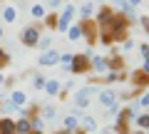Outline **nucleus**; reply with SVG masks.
Instances as JSON below:
<instances>
[{
  "instance_id": "nucleus-27",
  "label": "nucleus",
  "mask_w": 149,
  "mask_h": 134,
  "mask_svg": "<svg viewBox=\"0 0 149 134\" xmlns=\"http://www.w3.org/2000/svg\"><path fill=\"white\" fill-rule=\"evenodd\" d=\"M102 80H104V85H114V82L124 80V72H107V75H102Z\"/></svg>"
},
{
  "instance_id": "nucleus-2",
  "label": "nucleus",
  "mask_w": 149,
  "mask_h": 134,
  "mask_svg": "<svg viewBox=\"0 0 149 134\" xmlns=\"http://www.w3.org/2000/svg\"><path fill=\"white\" fill-rule=\"evenodd\" d=\"M92 55H95V52H92V47L85 50V52H80V55H74L70 72H72V75H87V72H90V60H92Z\"/></svg>"
},
{
  "instance_id": "nucleus-18",
  "label": "nucleus",
  "mask_w": 149,
  "mask_h": 134,
  "mask_svg": "<svg viewBox=\"0 0 149 134\" xmlns=\"http://www.w3.org/2000/svg\"><path fill=\"white\" fill-rule=\"evenodd\" d=\"M95 10H97V5H95V3H82V5L77 8V15H80V20H90Z\"/></svg>"
},
{
  "instance_id": "nucleus-47",
  "label": "nucleus",
  "mask_w": 149,
  "mask_h": 134,
  "mask_svg": "<svg viewBox=\"0 0 149 134\" xmlns=\"http://www.w3.org/2000/svg\"><path fill=\"white\" fill-rule=\"evenodd\" d=\"M147 134H149V129H147Z\"/></svg>"
},
{
  "instance_id": "nucleus-3",
  "label": "nucleus",
  "mask_w": 149,
  "mask_h": 134,
  "mask_svg": "<svg viewBox=\"0 0 149 134\" xmlns=\"http://www.w3.org/2000/svg\"><path fill=\"white\" fill-rule=\"evenodd\" d=\"M100 92V87H95V85H85V87H80V90L74 92V107L77 109H87L90 107V99Z\"/></svg>"
},
{
  "instance_id": "nucleus-13",
  "label": "nucleus",
  "mask_w": 149,
  "mask_h": 134,
  "mask_svg": "<svg viewBox=\"0 0 149 134\" xmlns=\"http://www.w3.org/2000/svg\"><path fill=\"white\" fill-rule=\"evenodd\" d=\"M107 67H109V72H124V57L122 55H109Z\"/></svg>"
},
{
  "instance_id": "nucleus-41",
  "label": "nucleus",
  "mask_w": 149,
  "mask_h": 134,
  "mask_svg": "<svg viewBox=\"0 0 149 134\" xmlns=\"http://www.w3.org/2000/svg\"><path fill=\"white\" fill-rule=\"evenodd\" d=\"M3 87H5V75L0 72V90H3Z\"/></svg>"
},
{
  "instance_id": "nucleus-19",
  "label": "nucleus",
  "mask_w": 149,
  "mask_h": 134,
  "mask_svg": "<svg viewBox=\"0 0 149 134\" xmlns=\"http://www.w3.org/2000/svg\"><path fill=\"white\" fill-rule=\"evenodd\" d=\"M15 132H17V134H30V132H32L30 119H27V117H17V119H15Z\"/></svg>"
},
{
  "instance_id": "nucleus-12",
  "label": "nucleus",
  "mask_w": 149,
  "mask_h": 134,
  "mask_svg": "<svg viewBox=\"0 0 149 134\" xmlns=\"http://www.w3.org/2000/svg\"><path fill=\"white\" fill-rule=\"evenodd\" d=\"M27 10H30V17H32L35 22H42V17L47 15V8H45L42 3H32V5L27 8Z\"/></svg>"
},
{
  "instance_id": "nucleus-14",
  "label": "nucleus",
  "mask_w": 149,
  "mask_h": 134,
  "mask_svg": "<svg viewBox=\"0 0 149 134\" xmlns=\"http://www.w3.org/2000/svg\"><path fill=\"white\" fill-rule=\"evenodd\" d=\"M0 134H17L15 132V119L0 114Z\"/></svg>"
},
{
  "instance_id": "nucleus-15",
  "label": "nucleus",
  "mask_w": 149,
  "mask_h": 134,
  "mask_svg": "<svg viewBox=\"0 0 149 134\" xmlns=\"http://www.w3.org/2000/svg\"><path fill=\"white\" fill-rule=\"evenodd\" d=\"M8 99H10V102L15 104L17 109H20V107H25V104H27V94H25V92H22V90H13Z\"/></svg>"
},
{
  "instance_id": "nucleus-10",
  "label": "nucleus",
  "mask_w": 149,
  "mask_h": 134,
  "mask_svg": "<svg viewBox=\"0 0 149 134\" xmlns=\"http://www.w3.org/2000/svg\"><path fill=\"white\" fill-rule=\"evenodd\" d=\"M97 99H100V104L107 109V107H112V104L117 102V92L114 90H100L97 92Z\"/></svg>"
},
{
  "instance_id": "nucleus-21",
  "label": "nucleus",
  "mask_w": 149,
  "mask_h": 134,
  "mask_svg": "<svg viewBox=\"0 0 149 134\" xmlns=\"http://www.w3.org/2000/svg\"><path fill=\"white\" fill-rule=\"evenodd\" d=\"M65 35H67V40H70V42H77V40H82V30H80V20H77V22H72V25H70V30L65 32Z\"/></svg>"
},
{
  "instance_id": "nucleus-29",
  "label": "nucleus",
  "mask_w": 149,
  "mask_h": 134,
  "mask_svg": "<svg viewBox=\"0 0 149 134\" xmlns=\"http://www.w3.org/2000/svg\"><path fill=\"white\" fill-rule=\"evenodd\" d=\"M45 82H47V77H45V75H32V87H35L37 92L45 90Z\"/></svg>"
},
{
  "instance_id": "nucleus-28",
  "label": "nucleus",
  "mask_w": 149,
  "mask_h": 134,
  "mask_svg": "<svg viewBox=\"0 0 149 134\" xmlns=\"http://www.w3.org/2000/svg\"><path fill=\"white\" fill-rule=\"evenodd\" d=\"M42 25L50 27V30H55V27H57V12H47V15L42 17Z\"/></svg>"
},
{
  "instance_id": "nucleus-30",
  "label": "nucleus",
  "mask_w": 149,
  "mask_h": 134,
  "mask_svg": "<svg viewBox=\"0 0 149 134\" xmlns=\"http://www.w3.org/2000/svg\"><path fill=\"white\" fill-rule=\"evenodd\" d=\"M134 127L142 129V132H147V129H149V114H139L137 122H134Z\"/></svg>"
},
{
  "instance_id": "nucleus-42",
  "label": "nucleus",
  "mask_w": 149,
  "mask_h": 134,
  "mask_svg": "<svg viewBox=\"0 0 149 134\" xmlns=\"http://www.w3.org/2000/svg\"><path fill=\"white\" fill-rule=\"evenodd\" d=\"M3 37H5V32H3V25H0V40H3Z\"/></svg>"
},
{
  "instance_id": "nucleus-22",
  "label": "nucleus",
  "mask_w": 149,
  "mask_h": 134,
  "mask_svg": "<svg viewBox=\"0 0 149 134\" xmlns=\"http://www.w3.org/2000/svg\"><path fill=\"white\" fill-rule=\"evenodd\" d=\"M37 114H40V117H42L45 122H50V119H55V117H57V109H55V104H42Z\"/></svg>"
},
{
  "instance_id": "nucleus-16",
  "label": "nucleus",
  "mask_w": 149,
  "mask_h": 134,
  "mask_svg": "<svg viewBox=\"0 0 149 134\" xmlns=\"http://www.w3.org/2000/svg\"><path fill=\"white\" fill-rule=\"evenodd\" d=\"M122 112H124V117H127V122L134 124V122H137V117H139V104L132 102V104H127V107H122Z\"/></svg>"
},
{
  "instance_id": "nucleus-38",
  "label": "nucleus",
  "mask_w": 149,
  "mask_h": 134,
  "mask_svg": "<svg viewBox=\"0 0 149 134\" xmlns=\"http://www.w3.org/2000/svg\"><path fill=\"white\" fill-rule=\"evenodd\" d=\"M127 3H129V5H132V8H139V5H142V3H144V0H127Z\"/></svg>"
},
{
  "instance_id": "nucleus-35",
  "label": "nucleus",
  "mask_w": 149,
  "mask_h": 134,
  "mask_svg": "<svg viewBox=\"0 0 149 134\" xmlns=\"http://www.w3.org/2000/svg\"><path fill=\"white\" fill-rule=\"evenodd\" d=\"M139 55H142V62H149V45H139Z\"/></svg>"
},
{
  "instance_id": "nucleus-32",
  "label": "nucleus",
  "mask_w": 149,
  "mask_h": 134,
  "mask_svg": "<svg viewBox=\"0 0 149 134\" xmlns=\"http://www.w3.org/2000/svg\"><path fill=\"white\" fill-rule=\"evenodd\" d=\"M8 65H10V52L0 47V70H5Z\"/></svg>"
},
{
  "instance_id": "nucleus-40",
  "label": "nucleus",
  "mask_w": 149,
  "mask_h": 134,
  "mask_svg": "<svg viewBox=\"0 0 149 134\" xmlns=\"http://www.w3.org/2000/svg\"><path fill=\"white\" fill-rule=\"evenodd\" d=\"M52 134H77V132H67V129H57V132H52Z\"/></svg>"
},
{
  "instance_id": "nucleus-8",
  "label": "nucleus",
  "mask_w": 149,
  "mask_h": 134,
  "mask_svg": "<svg viewBox=\"0 0 149 134\" xmlns=\"http://www.w3.org/2000/svg\"><path fill=\"white\" fill-rule=\"evenodd\" d=\"M90 72H95V75H107L109 72V67H107V57L104 55H92V60H90Z\"/></svg>"
},
{
  "instance_id": "nucleus-37",
  "label": "nucleus",
  "mask_w": 149,
  "mask_h": 134,
  "mask_svg": "<svg viewBox=\"0 0 149 134\" xmlns=\"http://www.w3.org/2000/svg\"><path fill=\"white\" fill-rule=\"evenodd\" d=\"M139 25H142L144 30L149 32V15H142V17H139Z\"/></svg>"
},
{
  "instance_id": "nucleus-6",
  "label": "nucleus",
  "mask_w": 149,
  "mask_h": 134,
  "mask_svg": "<svg viewBox=\"0 0 149 134\" xmlns=\"http://www.w3.org/2000/svg\"><path fill=\"white\" fill-rule=\"evenodd\" d=\"M129 82H132L134 92H147L149 90V75H144L142 70H134L132 75H129Z\"/></svg>"
},
{
  "instance_id": "nucleus-44",
  "label": "nucleus",
  "mask_w": 149,
  "mask_h": 134,
  "mask_svg": "<svg viewBox=\"0 0 149 134\" xmlns=\"http://www.w3.org/2000/svg\"><path fill=\"white\" fill-rule=\"evenodd\" d=\"M30 134H45V132H30Z\"/></svg>"
},
{
  "instance_id": "nucleus-46",
  "label": "nucleus",
  "mask_w": 149,
  "mask_h": 134,
  "mask_svg": "<svg viewBox=\"0 0 149 134\" xmlns=\"http://www.w3.org/2000/svg\"><path fill=\"white\" fill-rule=\"evenodd\" d=\"M97 3H104V0H97Z\"/></svg>"
},
{
  "instance_id": "nucleus-34",
  "label": "nucleus",
  "mask_w": 149,
  "mask_h": 134,
  "mask_svg": "<svg viewBox=\"0 0 149 134\" xmlns=\"http://www.w3.org/2000/svg\"><path fill=\"white\" fill-rule=\"evenodd\" d=\"M137 104H139V107H149V90L144 92V94L137 97Z\"/></svg>"
},
{
  "instance_id": "nucleus-36",
  "label": "nucleus",
  "mask_w": 149,
  "mask_h": 134,
  "mask_svg": "<svg viewBox=\"0 0 149 134\" xmlns=\"http://www.w3.org/2000/svg\"><path fill=\"white\" fill-rule=\"evenodd\" d=\"M129 50H134V40H132V37L122 40V52H129Z\"/></svg>"
},
{
  "instance_id": "nucleus-4",
  "label": "nucleus",
  "mask_w": 149,
  "mask_h": 134,
  "mask_svg": "<svg viewBox=\"0 0 149 134\" xmlns=\"http://www.w3.org/2000/svg\"><path fill=\"white\" fill-rule=\"evenodd\" d=\"M80 30H82V40H85L90 47H95L97 45V37H100V27H97V22L92 20H80Z\"/></svg>"
},
{
  "instance_id": "nucleus-45",
  "label": "nucleus",
  "mask_w": 149,
  "mask_h": 134,
  "mask_svg": "<svg viewBox=\"0 0 149 134\" xmlns=\"http://www.w3.org/2000/svg\"><path fill=\"white\" fill-rule=\"evenodd\" d=\"M77 134H85V132H82V129H77Z\"/></svg>"
},
{
  "instance_id": "nucleus-20",
  "label": "nucleus",
  "mask_w": 149,
  "mask_h": 134,
  "mask_svg": "<svg viewBox=\"0 0 149 134\" xmlns=\"http://www.w3.org/2000/svg\"><path fill=\"white\" fill-rule=\"evenodd\" d=\"M62 129H67V132H77V129H80V117L67 114V117L62 119Z\"/></svg>"
},
{
  "instance_id": "nucleus-5",
  "label": "nucleus",
  "mask_w": 149,
  "mask_h": 134,
  "mask_svg": "<svg viewBox=\"0 0 149 134\" xmlns=\"http://www.w3.org/2000/svg\"><path fill=\"white\" fill-rule=\"evenodd\" d=\"M109 8L114 12H119V15H124L129 20V25H134V22H139V17H137V12H134V8L129 5L127 0H109Z\"/></svg>"
},
{
  "instance_id": "nucleus-25",
  "label": "nucleus",
  "mask_w": 149,
  "mask_h": 134,
  "mask_svg": "<svg viewBox=\"0 0 149 134\" xmlns=\"http://www.w3.org/2000/svg\"><path fill=\"white\" fill-rule=\"evenodd\" d=\"M72 57H74V55L72 52H60V67H62V70L65 72H70V67H72Z\"/></svg>"
},
{
  "instance_id": "nucleus-26",
  "label": "nucleus",
  "mask_w": 149,
  "mask_h": 134,
  "mask_svg": "<svg viewBox=\"0 0 149 134\" xmlns=\"http://www.w3.org/2000/svg\"><path fill=\"white\" fill-rule=\"evenodd\" d=\"M13 112H17V107L10 102V99H0V114L3 117H8V114H13Z\"/></svg>"
},
{
  "instance_id": "nucleus-7",
  "label": "nucleus",
  "mask_w": 149,
  "mask_h": 134,
  "mask_svg": "<svg viewBox=\"0 0 149 134\" xmlns=\"http://www.w3.org/2000/svg\"><path fill=\"white\" fill-rule=\"evenodd\" d=\"M112 17H114V10H112L109 5H102L100 10L95 12V22H97V27H100V30L109 25V22H112Z\"/></svg>"
},
{
  "instance_id": "nucleus-1",
  "label": "nucleus",
  "mask_w": 149,
  "mask_h": 134,
  "mask_svg": "<svg viewBox=\"0 0 149 134\" xmlns=\"http://www.w3.org/2000/svg\"><path fill=\"white\" fill-rule=\"evenodd\" d=\"M40 35H42V22H32V25H25L20 32V42L25 47H37L40 42Z\"/></svg>"
},
{
  "instance_id": "nucleus-31",
  "label": "nucleus",
  "mask_w": 149,
  "mask_h": 134,
  "mask_svg": "<svg viewBox=\"0 0 149 134\" xmlns=\"http://www.w3.org/2000/svg\"><path fill=\"white\" fill-rule=\"evenodd\" d=\"M45 8L52 10V12H57V10H62V8H65V0H45Z\"/></svg>"
},
{
  "instance_id": "nucleus-43",
  "label": "nucleus",
  "mask_w": 149,
  "mask_h": 134,
  "mask_svg": "<svg viewBox=\"0 0 149 134\" xmlns=\"http://www.w3.org/2000/svg\"><path fill=\"white\" fill-rule=\"evenodd\" d=\"M134 134H147V132H142V129H137V132H134Z\"/></svg>"
},
{
  "instance_id": "nucleus-11",
  "label": "nucleus",
  "mask_w": 149,
  "mask_h": 134,
  "mask_svg": "<svg viewBox=\"0 0 149 134\" xmlns=\"http://www.w3.org/2000/svg\"><path fill=\"white\" fill-rule=\"evenodd\" d=\"M80 129H82L85 134H90V132L95 134L97 129H100V124H97L95 117H90V114H82V119H80Z\"/></svg>"
},
{
  "instance_id": "nucleus-33",
  "label": "nucleus",
  "mask_w": 149,
  "mask_h": 134,
  "mask_svg": "<svg viewBox=\"0 0 149 134\" xmlns=\"http://www.w3.org/2000/svg\"><path fill=\"white\" fill-rule=\"evenodd\" d=\"M119 109H122V107H119V102H114L112 107H107V117H112V119H114V117L119 114Z\"/></svg>"
},
{
  "instance_id": "nucleus-23",
  "label": "nucleus",
  "mask_w": 149,
  "mask_h": 134,
  "mask_svg": "<svg viewBox=\"0 0 149 134\" xmlns=\"http://www.w3.org/2000/svg\"><path fill=\"white\" fill-rule=\"evenodd\" d=\"M17 20V8L15 5H5L3 8V22H15Z\"/></svg>"
},
{
  "instance_id": "nucleus-17",
  "label": "nucleus",
  "mask_w": 149,
  "mask_h": 134,
  "mask_svg": "<svg viewBox=\"0 0 149 134\" xmlns=\"http://www.w3.org/2000/svg\"><path fill=\"white\" fill-rule=\"evenodd\" d=\"M45 94L47 97H60V92H62V87H60V80H47L45 82Z\"/></svg>"
},
{
  "instance_id": "nucleus-24",
  "label": "nucleus",
  "mask_w": 149,
  "mask_h": 134,
  "mask_svg": "<svg viewBox=\"0 0 149 134\" xmlns=\"http://www.w3.org/2000/svg\"><path fill=\"white\" fill-rule=\"evenodd\" d=\"M37 47H40V52H47V50H52V35L42 32V35H40V42H37Z\"/></svg>"
},
{
  "instance_id": "nucleus-9",
  "label": "nucleus",
  "mask_w": 149,
  "mask_h": 134,
  "mask_svg": "<svg viewBox=\"0 0 149 134\" xmlns=\"http://www.w3.org/2000/svg\"><path fill=\"white\" fill-rule=\"evenodd\" d=\"M60 62V52L57 50H47V52H40V57H37V65L40 67H52V65H57Z\"/></svg>"
},
{
  "instance_id": "nucleus-39",
  "label": "nucleus",
  "mask_w": 149,
  "mask_h": 134,
  "mask_svg": "<svg viewBox=\"0 0 149 134\" xmlns=\"http://www.w3.org/2000/svg\"><path fill=\"white\" fill-rule=\"evenodd\" d=\"M139 70H142L144 75H149V62H142V67H139Z\"/></svg>"
}]
</instances>
